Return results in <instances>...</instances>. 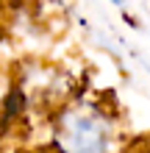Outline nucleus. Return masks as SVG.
<instances>
[{
    "label": "nucleus",
    "instance_id": "nucleus-1",
    "mask_svg": "<svg viewBox=\"0 0 150 153\" xmlns=\"http://www.w3.org/2000/svg\"><path fill=\"white\" fill-rule=\"evenodd\" d=\"M56 153H114L117 131L111 114L95 100H75L53 123Z\"/></svg>",
    "mask_w": 150,
    "mask_h": 153
}]
</instances>
